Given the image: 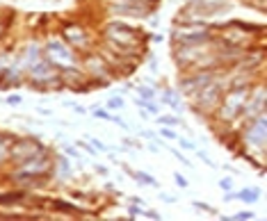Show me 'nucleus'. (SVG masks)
I'll return each instance as SVG.
<instances>
[{
    "mask_svg": "<svg viewBox=\"0 0 267 221\" xmlns=\"http://www.w3.org/2000/svg\"><path fill=\"white\" fill-rule=\"evenodd\" d=\"M242 201H247V203H251V201H256V196H258V191H249V189H247V191H242Z\"/></svg>",
    "mask_w": 267,
    "mask_h": 221,
    "instance_id": "obj_1",
    "label": "nucleus"
},
{
    "mask_svg": "<svg viewBox=\"0 0 267 221\" xmlns=\"http://www.w3.org/2000/svg\"><path fill=\"white\" fill-rule=\"evenodd\" d=\"M121 105H123V100H121V98H114V100H110V107H112V109H119Z\"/></svg>",
    "mask_w": 267,
    "mask_h": 221,
    "instance_id": "obj_2",
    "label": "nucleus"
},
{
    "mask_svg": "<svg viewBox=\"0 0 267 221\" xmlns=\"http://www.w3.org/2000/svg\"><path fill=\"white\" fill-rule=\"evenodd\" d=\"M176 180H178V185H181V187H185V185H187V180H185L183 176H178V173H176Z\"/></svg>",
    "mask_w": 267,
    "mask_h": 221,
    "instance_id": "obj_5",
    "label": "nucleus"
},
{
    "mask_svg": "<svg viewBox=\"0 0 267 221\" xmlns=\"http://www.w3.org/2000/svg\"><path fill=\"white\" fill-rule=\"evenodd\" d=\"M137 178H139L142 182H148V185H153V178H151V176H146V173H139Z\"/></svg>",
    "mask_w": 267,
    "mask_h": 221,
    "instance_id": "obj_3",
    "label": "nucleus"
},
{
    "mask_svg": "<svg viewBox=\"0 0 267 221\" xmlns=\"http://www.w3.org/2000/svg\"><path fill=\"white\" fill-rule=\"evenodd\" d=\"M254 214L251 212H240V214H235V219H251Z\"/></svg>",
    "mask_w": 267,
    "mask_h": 221,
    "instance_id": "obj_4",
    "label": "nucleus"
}]
</instances>
